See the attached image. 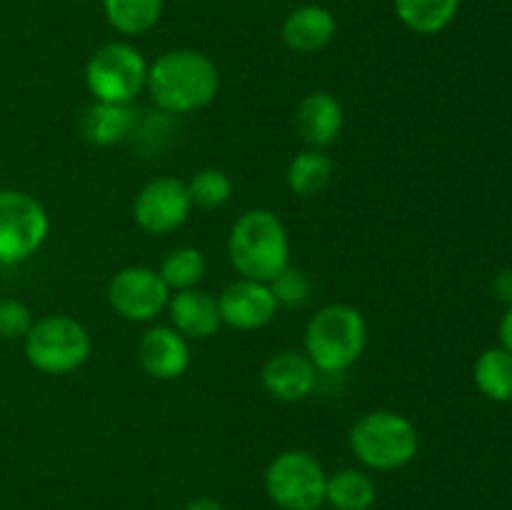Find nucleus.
Returning a JSON list of instances; mask_svg holds the SVG:
<instances>
[{
  "label": "nucleus",
  "instance_id": "obj_1",
  "mask_svg": "<svg viewBox=\"0 0 512 510\" xmlns=\"http://www.w3.org/2000/svg\"><path fill=\"white\" fill-rule=\"evenodd\" d=\"M145 90L163 113L188 115L208 108L220 90L218 65L193 48H175L155 58Z\"/></svg>",
  "mask_w": 512,
  "mask_h": 510
},
{
  "label": "nucleus",
  "instance_id": "obj_2",
  "mask_svg": "<svg viewBox=\"0 0 512 510\" xmlns=\"http://www.w3.org/2000/svg\"><path fill=\"white\" fill-rule=\"evenodd\" d=\"M228 258L240 278L270 283L290 265L288 228L273 210H245L230 228Z\"/></svg>",
  "mask_w": 512,
  "mask_h": 510
},
{
  "label": "nucleus",
  "instance_id": "obj_3",
  "mask_svg": "<svg viewBox=\"0 0 512 510\" xmlns=\"http://www.w3.org/2000/svg\"><path fill=\"white\" fill-rule=\"evenodd\" d=\"M365 348H368V320L355 305L330 303L305 325L303 353L318 373H345L363 358Z\"/></svg>",
  "mask_w": 512,
  "mask_h": 510
},
{
  "label": "nucleus",
  "instance_id": "obj_4",
  "mask_svg": "<svg viewBox=\"0 0 512 510\" xmlns=\"http://www.w3.org/2000/svg\"><path fill=\"white\" fill-rule=\"evenodd\" d=\"M350 450L370 470L390 473L410 465L418 455L420 438L413 420L395 410H373L350 428Z\"/></svg>",
  "mask_w": 512,
  "mask_h": 510
},
{
  "label": "nucleus",
  "instance_id": "obj_5",
  "mask_svg": "<svg viewBox=\"0 0 512 510\" xmlns=\"http://www.w3.org/2000/svg\"><path fill=\"white\" fill-rule=\"evenodd\" d=\"M25 360L45 375H68L88 363L93 338L80 320L70 315H45L35 320L23 338Z\"/></svg>",
  "mask_w": 512,
  "mask_h": 510
},
{
  "label": "nucleus",
  "instance_id": "obj_6",
  "mask_svg": "<svg viewBox=\"0 0 512 510\" xmlns=\"http://www.w3.org/2000/svg\"><path fill=\"white\" fill-rule=\"evenodd\" d=\"M148 60L135 45L113 40L95 48L85 63V85L100 103L133 105L148 83Z\"/></svg>",
  "mask_w": 512,
  "mask_h": 510
},
{
  "label": "nucleus",
  "instance_id": "obj_7",
  "mask_svg": "<svg viewBox=\"0 0 512 510\" xmlns=\"http://www.w3.org/2000/svg\"><path fill=\"white\" fill-rule=\"evenodd\" d=\"M323 463L308 450H283L265 470V493L280 510H318L325 503Z\"/></svg>",
  "mask_w": 512,
  "mask_h": 510
},
{
  "label": "nucleus",
  "instance_id": "obj_8",
  "mask_svg": "<svg viewBox=\"0 0 512 510\" xmlns=\"http://www.w3.org/2000/svg\"><path fill=\"white\" fill-rule=\"evenodd\" d=\"M50 235V215L35 195L0 190V265L33 258Z\"/></svg>",
  "mask_w": 512,
  "mask_h": 510
},
{
  "label": "nucleus",
  "instance_id": "obj_9",
  "mask_svg": "<svg viewBox=\"0 0 512 510\" xmlns=\"http://www.w3.org/2000/svg\"><path fill=\"white\" fill-rule=\"evenodd\" d=\"M173 290L165 285L160 273L148 265H128L118 270L108 283V303L123 320L150 323L165 313Z\"/></svg>",
  "mask_w": 512,
  "mask_h": 510
},
{
  "label": "nucleus",
  "instance_id": "obj_10",
  "mask_svg": "<svg viewBox=\"0 0 512 510\" xmlns=\"http://www.w3.org/2000/svg\"><path fill=\"white\" fill-rule=\"evenodd\" d=\"M193 200L188 185L178 178H155L140 188L133 203V220L150 235H168L183 228Z\"/></svg>",
  "mask_w": 512,
  "mask_h": 510
},
{
  "label": "nucleus",
  "instance_id": "obj_11",
  "mask_svg": "<svg viewBox=\"0 0 512 510\" xmlns=\"http://www.w3.org/2000/svg\"><path fill=\"white\" fill-rule=\"evenodd\" d=\"M218 308L223 325L248 333V330H260L273 323L280 305L275 303L268 283L238 278L225 285L223 293L218 295Z\"/></svg>",
  "mask_w": 512,
  "mask_h": 510
},
{
  "label": "nucleus",
  "instance_id": "obj_12",
  "mask_svg": "<svg viewBox=\"0 0 512 510\" xmlns=\"http://www.w3.org/2000/svg\"><path fill=\"white\" fill-rule=\"evenodd\" d=\"M265 393L280 403H300L310 398L318 385V370L310 358L298 350H280L270 355L260 373Z\"/></svg>",
  "mask_w": 512,
  "mask_h": 510
},
{
  "label": "nucleus",
  "instance_id": "obj_13",
  "mask_svg": "<svg viewBox=\"0 0 512 510\" xmlns=\"http://www.w3.org/2000/svg\"><path fill=\"white\" fill-rule=\"evenodd\" d=\"M138 363L155 380H175L190 368V343L173 325H153L138 340Z\"/></svg>",
  "mask_w": 512,
  "mask_h": 510
},
{
  "label": "nucleus",
  "instance_id": "obj_14",
  "mask_svg": "<svg viewBox=\"0 0 512 510\" xmlns=\"http://www.w3.org/2000/svg\"><path fill=\"white\" fill-rule=\"evenodd\" d=\"M345 125L343 105L330 93H310L295 108V130L305 148L325 150L340 138Z\"/></svg>",
  "mask_w": 512,
  "mask_h": 510
},
{
  "label": "nucleus",
  "instance_id": "obj_15",
  "mask_svg": "<svg viewBox=\"0 0 512 510\" xmlns=\"http://www.w3.org/2000/svg\"><path fill=\"white\" fill-rule=\"evenodd\" d=\"M165 313H168L170 325L188 340L213 338L220 330V325H223L218 298L200 288L175 290L170 295Z\"/></svg>",
  "mask_w": 512,
  "mask_h": 510
},
{
  "label": "nucleus",
  "instance_id": "obj_16",
  "mask_svg": "<svg viewBox=\"0 0 512 510\" xmlns=\"http://www.w3.org/2000/svg\"><path fill=\"white\" fill-rule=\"evenodd\" d=\"M335 33H338V20H335L333 10L315 3L290 10L288 18L283 20V28H280L283 43L300 55H313L328 48Z\"/></svg>",
  "mask_w": 512,
  "mask_h": 510
},
{
  "label": "nucleus",
  "instance_id": "obj_17",
  "mask_svg": "<svg viewBox=\"0 0 512 510\" xmlns=\"http://www.w3.org/2000/svg\"><path fill=\"white\" fill-rule=\"evenodd\" d=\"M135 125V110L133 105H118V103H100L93 100L88 108L83 110L80 118V133L90 145L98 148H110V145L123 143L130 135Z\"/></svg>",
  "mask_w": 512,
  "mask_h": 510
},
{
  "label": "nucleus",
  "instance_id": "obj_18",
  "mask_svg": "<svg viewBox=\"0 0 512 510\" xmlns=\"http://www.w3.org/2000/svg\"><path fill=\"white\" fill-rule=\"evenodd\" d=\"M378 500V485L365 470L343 468L328 475L325 503L333 510H370Z\"/></svg>",
  "mask_w": 512,
  "mask_h": 510
},
{
  "label": "nucleus",
  "instance_id": "obj_19",
  "mask_svg": "<svg viewBox=\"0 0 512 510\" xmlns=\"http://www.w3.org/2000/svg\"><path fill=\"white\" fill-rule=\"evenodd\" d=\"M335 175V163L325 150L305 148L295 155L285 170V183L300 198H313L323 193Z\"/></svg>",
  "mask_w": 512,
  "mask_h": 510
},
{
  "label": "nucleus",
  "instance_id": "obj_20",
  "mask_svg": "<svg viewBox=\"0 0 512 510\" xmlns=\"http://www.w3.org/2000/svg\"><path fill=\"white\" fill-rule=\"evenodd\" d=\"M395 15L418 35H438L460 10V0H393Z\"/></svg>",
  "mask_w": 512,
  "mask_h": 510
},
{
  "label": "nucleus",
  "instance_id": "obj_21",
  "mask_svg": "<svg viewBox=\"0 0 512 510\" xmlns=\"http://www.w3.org/2000/svg\"><path fill=\"white\" fill-rule=\"evenodd\" d=\"M475 388L495 403L512 400V353L505 348H490L478 355L473 368Z\"/></svg>",
  "mask_w": 512,
  "mask_h": 510
},
{
  "label": "nucleus",
  "instance_id": "obj_22",
  "mask_svg": "<svg viewBox=\"0 0 512 510\" xmlns=\"http://www.w3.org/2000/svg\"><path fill=\"white\" fill-rule=\"evenodd\" d=\"M165 0H103L105 20L120 35H145L158 25Z\"/></svg>",
  "mask_w": 512,
  "mask_h": 510
},
{
  "label": "nucleus",
  "instance_id": "obj_23",
  "mask_svg": "<svg viewBox=\"0 0 512 510\" xmlns=\"http://www.w3.org/2000/svg\"><path fill=\"white\" fill-rule=\"evenodd\" d=\"M160 278L165 280L170 290H188L198 288L203 283L205 273H208V263H205V255L198 248H175L165 255V260L158 268Z\"/></svg>",
  "mask_w": 512,
  "mask_h": 510
},
{
  "label": "nucleus",
  "instance_id": "obj_24",
  "mask_svg": "<svg viewBox=\"0 0 512 510\" xmlns=\"http://www.w3.org/2000/svg\"><path fill=\"white\" fill-rule=\"evenodd\" d=\"M188 193L193 205L205 210L223 208L233 195V180L220 168H203L188 180Z\"/></svg>",
  "mask_w": 512,
  "mask_h": 510
},
{
  "label": "nucleus",
  "instance_id": "obj_25",
  "mask_svg": "<svg viewBox=\"0 0 512 510\" xmlns=\"http://www.w3.org/2000/svg\"><path fill=\"white\" fill-rule=\"evenodd\" d=\"M268 285L270 290H273L275 303L278 305H288V308H293V305H303L305 300L310 298L308 275H305L303 270L293 268V265H288L283 273L275 275Z\"/></svg>",
  "mask_w": 512,
  "mask_h": 510
},
{
  "label": "nucleus",
  "instance_id": "obj_26",
  "mask_svg": "<svg viewBox=\"0 0 512 510\" xmlns=\"http://www.w3.org/2000/svg\"><path fill=\"white\" fill-rule=\"evenodd\" d=\"M33 313L18 298H0V338L23 340L33 328Z\"/></svg>",
  "mask_w": 512,
  "mask_h": 510
},
{
  "label": "nucleus",
  "instance_id": "obj_27",
  "mask_svg": "<svg viewBox=\"0 0 512 510\" xmlns=\"http://www.w3.org/2000/svg\"><path fill=\"white\" fill-rule=\"evenodd\" d=\"M498 335H500V348H505L508 353H512V303L510 308L505 310L503 320H500Z\"/></svg>",
  "mask_w": 512,
  "mask_h": 510
},
{
  "label": "nucleus",
  "instance_id": "obj_28",
  "mask_svg": "<svg viewBox=\"0 0 512 510\" xmlns=\"http://www.w3.org/2000/svg\"><path fill=\"white\" fill-rule=\"evenodd\" d=\"M495 290H498L500 298L510 300V303H512V270L498 275V280H495Z\"/></svg>",
  "mask_w": 512,
  "mask_h": 510
},
{
  "label": "nucleus",
  "instance_id": "obj_29",
  "mask_svg": "<svg viewBox=\"0 0 512 510\" xmlns=\"http://www.w3.org/2000/svg\"><path fill=\"white\" fill-rule=\"evenodd\" d=\"M185 510H225V508L223 503H218V500L213 498H195L185 505Z\"/></svg>",
  "mask_w": 512,
  "mask_h": 510
}]
</instances>
